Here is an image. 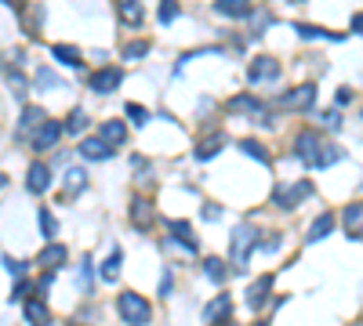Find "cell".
I'll list each match as a JSON object with an SVG mask.
<instances>
[{
	"label": "cell",
	"instance_id": "1",
	"mask_svg": "<svg viewBox=\"0 0 363 326\" xmlns=\"http://www.w3.org/2000/svg\"><path fill=\"white\" fill-rule=\"evenodd\" d=\"M258 247V232L251 225H236L233 236H229V261H233V272H244L251 254Z\"/></svg>",
	"mask_w": 363,
	"mask_h": 326
},
{
	"label": "cell",
	"instance_id": "2",
	"mask_svg": "<svg viewBox=\"0 0 363 326\" xmlns=\"http://www.w3.org/2000/svg\"><path fill=\"white\" fill-rule=\"evenodd\" d=\"M117 308H120V316H124V323H128V326H146V323L153 319V308H149V301L142 298V293H135V290L120 293Z\"/></svg>",
	"mask_w": 363,
	"mask_h": 326
},
{
	"label": "cell",
	"instance_id": "3",
	"mask_svg": "<svg viewBox=\"0 0 363 326\" xmlns=\"http://www.w3.org/2000/svg\"><path fill=\"white\" fill-rule=\"evenodd\" d=\"M309 196H312V182H309V178H302V182H294V185H280L273 192V203L283 207V210H294L302 200H309Z\"/></svg>",
	"mask_w": 363,
	"mask_h": 326
},
{
	"label": "cell",
	"instance_id": "4",
	"mask_svg": "<svg viewBox=\"0 0 363 326\" xmlns=\"http://www.w3.org/2000/svg\"><path fill=\"white\" fill-rule=\"evenodd\" d=\"M229 112H247V117H255L262 127H273V120H269V109H265L258 98H251V94H236V98H229V105H226Z\"/></svg>",
	"mask_w": 363,
	"mask_h": 326
},
{
	"label": "cell",
	"instance_id": "5",
	"mask_svg": "<svg viewBox=\"0 0 363 326\" xmlns=\"http://www.w3.org/2000/svg\"><path fill=\"white\" fill-rule=\"evenodd\" d=\"M312 102H316V87H312V84H298V87L283 91L276 98L280 109H312Z\"/></svg>",
	"mask_w": 363,
	"mask_h": 326
},
{
	"label": "cell",
	"instance_id": "6",
	"mask_svg": "<svg viewBox=\"0 0 363 326\" xmlns=\"http://www.w3.org/2000/svg\"><path fill=\"white\" fill-rule=\"evenodd\" d=\"M320 153H323V145H320V138L312 135V130H302V135L294 138V156L305 163V167H316L320 163Z\"/></svg>",
	"mask_w": 363,
	"mask_h": 326
},
{
	"label": "cell",
	"instance_id": "7",
	"mask_svg": "<svg viewBox=\"0 0 363 326\" xmlns=\"http://www.w3.org/2000/svg\"><path fill=\"white\" fill-rule=\"evenodd\" d=\"M276 76H280V62L269 58V55H258L255 62H251V69H247L251 84H265V80H276Z\"/></svg>",
	"mask_w": 363,
	"mask_h": 326
},
{
	"label": "cell",
	"instance_id": "8",
	"mask_svg": "<svg viewBox=\"0 0 363 326\" xmlns=\"http://www.w3.org/2000/svg\"><path fill=\"white\" fill-rule=\"evenodd\" d=\"M120 84H124V73L120 69H99L91 76V91H99V94H113Z\"/></svg>",
	"mask_w": 363,
	"mask_h": 326
},
{
	"label": "cell",
	"instance_id": "9",
	"mask_svg": "<svg viewBox=\"0 0 363 326\" xmlns=\"http://www.w3.org/2000/svg\"><path fill=\"white\" fill-rule=\"evenodd\" d=\"M269 290H273V275H258V280L251 283V290H247V308H251V312H258V308L265 304Z\"/></svg>",
	"mask_w": 363,
	"mask_h": 326
},
{
	"label": "cell",
	"instance_id": "10",
	"mask_svg": "<svg viewBox=\"0 0 363 326\" xmlns=\"http://www.w3.org/2000/svg\"><path fill=\"white\" fill-rule=\"evenodd\" d=\"M167 232H171V243H178V247H185L189 254H196V239H193V228H189V221H167Z\"/></svg>",
	"mask_w": 363,
	"mask_h": 326
},
{
	"label": "cell",
	"instance_id": "11",
	"mask_svg": "<svg viewBox=\"0 0 363 326\" xmlns=\"http://www.w3.org/2000/svg\"><path fill=\"white\" fill-rule=\"evenodd\" d=\"M99 138L109 145V149H113V145H124V141H128V123H124V120H105L99 127Z\"/></svg>",
	"mask_w": 363,
	"mask_h": 326
},
{
	"label": "cell",
	"instance_id": "12",
	"mask_svg": "<svg viewBox=\"0 0 363 326\" xmlns=\"http://www.w3.org/2000/svg\"><path fill=\"white\" fill-rule=\"evenodd\" d=\"M44 123H47V112H44V109H37V105H26V109H22V120H19V130H15V135L26 138L33 127L40 130Z\"/></svg>",
	"mask_w": 363,
	"mask_h": 326
},
{
	"label": "cell",
	"instance_id": "13",
	"mask_svg": "<svg viewBox=\"0 0 363 326\" xmlns=\"http://www.w3.org/2000/svg\"><path fill=\"white\" fill-rule=\"evenodd\" d=\"M62 135H66V123H55V120H47V123L37 130V135H33V145H37V149H51V145H55Z\"/></svg>",
	"mask_w": 363,
	"mask_h": 326
},
{
	"label": "cell",
	"instance_id": "14",
	"mask_svg": "<svg viewBox=\"0 0 363 326\" xmlns=\"http://www.w3.org/2000/svg\"><path fill=\"white\" fill-rule=\"evenodd\" d=\"M26 189H29V192H37V196L51 189V171H47V163H33V167H29Z\"/></svg>",
	"mask_w": 363,
	"mask_h": 326
},
{
	"label": "cell",
	"instance_id": "15",
	"mask_svg": "<svg viewBox=\"0 0 363 326\" xmlns=\"http://www.w3.org/2000/svg\"><path fill=\"white\" fill-rule=\"evenodd\" d=\"M66 257H69V250L62 247V243H47V247L40 250V257H37V261H40V265H47V268L55 272L58 265H66Z\"/></svg>",
	"mask_w": 363,
	"mask_h": 326
},
{
	"label": "cell",
	"instance_id": "16",
	"mask_svg": "<svg viewBox=\"0 0 363 326\" xmlns=\"http://www.w3.org/2000/svg\"><path fill=\"white\" fill-rule=\"evenodd\" d=\"M131 225L135 228H149L153 225V203L142 200V196H138V200H131Z\"/></svg>",
	"mask_w": 363,
	"mask_h": 326
},
{
	"label": "cell",
	"instance_id": "17",
	"mask_svg": "<svg viewBox=\"0 0 363 326\" xmlns=\"http://www.w3.org/2000/svg\"><path fill=\"white\" fill-rule=\"evenodd\" d=\"M218 15H229V19H251V4L247 0H214Z\"/></svg>",
	"mask_w": 363,
	"mask_h": 326
},
{
	"label": "cell",
	"instance_id": "18",
	"mask_svg": "<svg viewBox=\"0 0 363 326\" xmlns=\"http://www.w3.org/2000/svg\"><path fill=\"white\" fill-rule=\"evenodd\" d=\"M81 156L84 160H109V156H113V149H109L102 138H84L81 141Z\"/></svg>",
	"mask_w": 363,
	"mask_h": 326
},
{
	"label": "cell",
	"instance_id": "19",
	"mask_svg": "<svg viewBox=\"0 0 363 326\" xmlns=\"http://www.w3.org/2000/svg\"><path fill=\"white\" fill-rule=\"evenodd\" d=\"M341 221H345V228L353 232V239H356V236H363V203H349V207H345Z\"/></svg>",
	"mask_w": 363,
	"mask_h": 326
},
{
	"label": "cell",
	"instance_id": "20",
	"mask_svg": "<svg viewBox=\"0 0 363 326\" xmlns=\"http://www.w3.org/2000/svg\"><path fill=\"white\" fill-rule=\"evenodd\" d=\"M294 29H298V37H302V40H341V33H330V29H323V26H305V22H298Z\"/></svg>",
	"mask_w": 363,
	"mask_h": 326
},
{
	"label": "cell",
	"instance_id": "21",
	"mask_svg": "<svg viewBox=\"0 0 363 326\" xmlns=\"http://www.w3.org/2000/svg\"><path fill=\"white\" fill-rule=\"evenodd\" d=\"M330 228H335V214H330V210H327V214H320L316 221H312V225H309V232H305V239H309V243H320V239H323V236L330 232Z\"/></svg>",
	"mask_w": 363,
	"mask_h": 326
},
{
	"label": "cell",
	"instance_id": "22",
	"mask_svg": "<svg viewBox=\"0 0 363 326\" xmlns=\"http://www.w3.org/2000/svg\"><path fill=\"white\" fill-rule=\"evenodd\" d=\"M47 319H51V312H47L44 301H26V323L29 326H47Z\"/></svg>",
	"mask_w": 363,
	"mask_h": 326
},
{
	"label": "cell",
	"instance_id": "23",
	"mask_svg": "<svg viewBox=\"0 0 363 326\" xmlns=\"http://www.w3.org/2000/svg\"><path fill=\"white\" fill-rule=\"evenodd\" d=\"M222 145H226V138L222 135H208L200 145H196V160H211L214 153H222Z\"/></svg>",
	"mask_w": 363,
	"mask_h": 326
},
{
	"label": "cell",
	"instance_id": "24",
	"mask_svg": "<svg viewBox=\"0 0 363 326\" xmlns=\"http://www.w3.org/2000/svg\"><path fill=\"white\" fill-rule=\"evenodd\" d=\"M203 275H208L211 283H218V286H222V283H226V275H229V268H226V261L208 257V261H203Z\"/></svg>",
	"mask_w": 363,
	"mask_h": 326
},
{
	"label": "cell",
	"instance_id": "25",
	"mask_svg": "<svg viewBox=\"0 0 363 326\" xmlns=\"http://www.w3.org/2000/svg\"><path fill=\"white\" fill-rule=\"evenodd\" d=\"M51 51H55V58H58L62 65H73V69H76V65H81V51H76L73 44H55Z\"/></svg>",
	"mask_w": 363,
	"mask_h": 326
},
{
	"label": "cell",
	"instance_id": "26",
	"mask_svg": "<svg viewBox=\"0 0 363 326\" xmlns=\"http://www.w3.org/2000/svg\"><path fill=\"white\" fill-rule=\"evenodd\" d=\"M84 189H87V174H84L81 167H69V171H66V192L76 196V192H84Z\"/></svg>",
	"mask_w": 363,
	"mask_h": 326
},
{
	"label": "cell",
	"instance_id": "27",
	"mask_svg": "<svg viewBox=\"0 0 363 326\" xmlns=\"http://www.w3.org/2000/svg\"><path fill=\"white\" fill-rule=\"evenodd\" d=\"M102 280L105 283H117L120 280V250H113V254L102 261Z\"/></svg>",
	"mask_w": 363,
	"mask_h": 326
},
{
	"label": "cell",
	"instance_id": "28",
	"mask_svg": "<svg viewBox=\"0 0 363 326\" xmlns=\"http://www.w3.org/2000/svg\"><path fill=\"white\" fill-rule=\"evenodd\" d=\"M240 149H244V156H251V160L269 163V153H265V145H262V141H251V138H244V141H240Z\"/></svg>",
	"mask_w": 363,
	"mask_h": 326
},
{
	"label": "cell",
	"instance_id": "29",
	"mask_svg": "<svg viewBox=\"0 0 363 326\" xmlns=\"http://www.w3.org/2000/svg\"><path fill=\"white\" fill-rule=\"evenodd\" d=\"M117 15H120L124 22L138 26V22H142V4H131V0H124V4H117Z\"/></svg>",
	"mask_w": 363,
	"mask_h": 326
},
{
	"label": "cell",
	"instance_id": "30",
	"mask_svg": "<svg viewBox=\"0 0 363 326\" xmlns=\"http://www.w3.org/2000/svg\"><path fill=\"white\" fill-rule=\"evenodd\" d=\"M229 308H233V304H229V298L222 293L218 301H211V304H208V312H203V316H208V319H218V316H222V319H226V316H229Z\"/></svg>",
	"mask_w": 363,
	"mask_h": 326
},
{
	"label": "cell",
	"instance_id": "31",
	"mask_svg": "<svg viewBox=\"0 0 363 326\" xmlns=\"http://www.w3.org/2000/svg\"><path fill=\"white\" fill-rule=\"evenodd\" d=\"M84 127H87V117H84L81 109H76V112H69V117H66V135H81Z\"/></svg>",
	"mask_w": 363,
	"mask_h": 326
},
{
	"label": "cell",
	"instance_id": "32",
	"mask_svg": "<svg viewBox=\"0 0 363 326\" xmlns=\"http://www.w3.org/2000/svg\"><path fill=\"white\" fill-rule=\"evenodd\" d=\"M338 160H341V149H338V145H323L316 167H330V163H338Z\"/></svg>",
	"mask_w": 363,
	"mask_h": 326
},
{
	"label": "cell",
	"instance_id": "33",
	"mask_svg": "<svg viewBox=\"0 0 363 326\" xmlns=\"http://www.w3.org/2000/svg\"><path fill=\"white\" fill-rule=\"evenodd\" d=\"M8 87H11L15 98H26V80L19 73H11V69H8Z\"/></svg>",
	"mask_w": 363,
	"mask_h": 326
},
{
	"label": "cell",
	"instance_id": "34",
	"mask_svg": "<svg viewBox=\"0 0 363 326\" xmlns=\"http://www.w3.org/2000/svg\"><path fill=\"white\" fill-rule=\"evenodd\" d=\"M40 232H44V236H55V232H58V225H55V218H51V210H44V207H40Z\"/></svg>",
	"mask_w": 363,
	"mask_h": 326
},
{
	"label": "cell",
	"instance_id": "35",
	"mask_svg": "<svg viewBox=\"0 0 363 326\" xmlns=\"http://www.w3.org/2000/svg\"><path fill=\"white\" fill-rule=\"evenodd\" d=\"M37 84H40V87H62V80H58L51 69H37Z\"/></svg>",
	"mask_w": 363,
	"mask_h": 326
},
{
	"label": "cell",
	"instance_id": "36",
	"mask_svg": "<svg viewBox=\"0 0 363 326\" xmlns=\"http://www.w3.org/2000/svg\"><path fill=\"white\" fill-rule=\"evenodd\" d=\"M178 19V4H175V0H164V4H160V22H175Z\"/></svg>",
	"mask_w": 363,
	"mask_h": 326
},
{
	"label": "cell",
	"instance_id": "37",
	"mask_svg": "<svg viewBox=\"0 0 363 326\" xmlns=\"http://www.w3.org/2000/svg\"><path fill=\"white\" fill-rule=\"evenodd\" d=\"M29 290H33V283H29V280H19V283H15V290H11V301H26Z\"/></svg>",
	"mask_w": 363,
	"mask_h": 326
},
{
	"label": "cell",
	"instance_id": "38",
	"mask_svg": "<svg viewBox=\"0 0 363 326\" xmlns=\"http://www.w3.org/2000/svg\"><path fill=\"white\" fill-rule=\"evenodd\" d=\"M146 51H149V44L146 40H135V44H128V51H124V55H128V58H142Z\"/></svg>",
	"mask_w": 363,
	"mask_h": 326
},
{
	"label": "cell",
	"instance_id": "39",
	"mask_svg": "<svg viewBox=\"0 0 363 326\" xmlns=\"http://www.w3.org/2000/svg\"><path fill=\"white\" fill-rule=\"evenodd\" d=\"M128 117H131V123H138V127H142V123L149 120V112L142 109V105H128Z\"/></svg>",
	"mask_w": 363,
	"mask_h": 326
},
{
	"label": "cell",
	"instance_id": "40",
	"mask_svg": "<svg viewBox=\"0 0 363 326\" xmlns=\"http://www.w3.org/2000/svg\"><path fill=\"white\" fill-rule=\"evenodd\" d=\"M4 268H8L11 275H19V280H22V272H26V265H22V261H15L11 254H4Z\"/></svg>",
	"mask_w": 363,
	"mask_h": 326
},
{
	"label": "cell",
	"instance_id": "41",
	"mask_svg": "<svg viewBox=\"0 0 363 326\" xmlns=\"http://www.w3.org/2000/svg\"><path fill=\"white\" fill-rule=\"evenodd\" d=\"M81 290L91 293V261H84V265H81Z\"/></svg>",
	"mask_w": 363,
	"mask_h": 326
},
{
	"label": "cell",
	"instance_id": "42",
	"mask_svg": "<svg viewBox=\"0 0 363 326\" xmlns=\"http://www.w3.org/2000/svg\"><path fill=\"white\" fill-rule=\"evenodd\" d=\"M323 123L338 130V127H341V117H338V112H335V109H330V112H327V117H323Z\"/></svg>",
	"mask_w": 363,
	"mask_h": 326
},
{
	"label": "cell",
	"instance_id": "43",
	"mask_svg": "<svg viewBox=\"0 0 363 326\" xmlns=\"http://www.w3.org/2000/svg\"><path fill=\"white\" fill-rule=\"evenodd\" d=\"M218 214H222V207H214V203H208V207H203V218H208V221H214Z\"/></svg>",
	"mask_w": 363,
	"mask_h": 326
},
{
	"label": "cell",
	"instance_id": "44",
	"mask_svg": "<svg viewBox=\"0 0 363 326\" xmlns=\"http://www.w3.org/2000/svg\"><path fill=\"white\" fill-rule=\"evenodd\" d=\"M171 290V268H164V275H160V298Z\"/></svg>",
	"mask_w": 363,
	"mask_h": 326
},
{
	"label": "cell",
	"instance_id": "45",
	"mask_svg": "<svg viewBox=\"0 0 363 326\" xmlns=\"http://www.w3.org/2000/svg\"><path fill=\"white\" fill-rule=\"evenodd\" d=\"M353 29H356V33H363V11H356V15H353Z\"/></svg>",
	"mask_w": 363,
	"mask_h": 326
},
{
	"label": "cell",
	"instance_id": "46",
	"mask_svg": "<svg viewBox=\"0 0 363 326\" xmlns=\"http://www.w3.org/2000/svg\"><path fill=\"white\" fill-rule=\"evenodd\" d=\"M258 326H265V323H258Z\"/></svg>",
	"mask_w": 363,
	"mask_h": 326
},
{
	"label": "cell",
	"instance_id": "47",
	"mask_svg": "<svg viewBox=\"0 0 363 326\" xmlns=\"http://www.w3.org/2000/svg\"><path fill=\"white\" fill-rule=\"evenodd\" d=\"M73 326H76V323H73Z\"/></svg>",
	"mask_w": 363,
	"mask_h": 326
}]
</instances>
